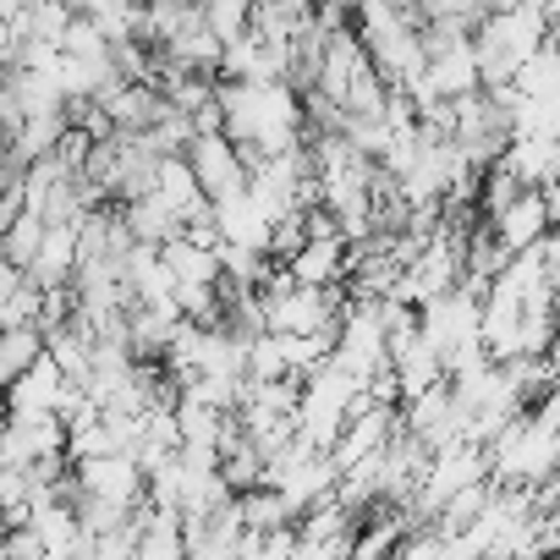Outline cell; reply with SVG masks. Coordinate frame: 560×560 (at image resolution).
Wrapping results in <instances>:
<instances>
[{
  "mask_svg": "<svg viewBox=\"0 0 560 560\" xmlns=\"http://www.w3.org/2000/svg\"><path fill=\"white\" fill-rule=\"evenodd\" d=\"M39 358H45V336H39L34 325H23V330H0V390L18 385Z\"/></svg>",
  "mask_w": 560,
  "mask_h": 560,
  "instance_id": "2",
  "label": "cell"
},
{
  "mask_svg": "<svg viewBox=\"0 0 560 560\" xmlns=\"http://www.w3.org/2000/svg\"><path fill=\"white\" fill-rule=\"evenodd\" d=\"M549 220H555V187H522L483 231L500 242L505 258H516V253H527L538 236H549Z\"/></svg>",
  "mask_w": 560,
  "mask_h": 560,
  "instance_id": "1",
  "label": "cell"
}]
</instances>
